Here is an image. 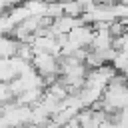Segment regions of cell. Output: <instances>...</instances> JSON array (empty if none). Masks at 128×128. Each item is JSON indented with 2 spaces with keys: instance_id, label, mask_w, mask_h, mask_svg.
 I'll return each mask as SVG.
<instances>
[{
  "instance_id": "obj_1",
  "label": "cell",
  "mask_w": 128,
  "mask_h": 128,
  "mask_svg": "<svg viewBox=\"0 0 128 128\" xmlns=\"http://www.w3.org/2000/svg\"><path fill=\"white\" fill-rule=\"evenodd\" d=\"M32 66H34V70L42 78H46V76H58L60 74L58 56L56 54H50V52H34Z\"/></svg>"
},
{
  "instance_id": "obj_2",
  "label": "cell",
  "mask_w": 128,
  "mask_h": 128,
  "mask_svg": "<svg viewBox=\"0 0 128 128\" xmlns=\"http://www.w3.org/2000/svg\"><path fill=\"white\" fill-rule=\"evenodd\" d=\"M62 12H64L66 16L80 18V16H82V12H84V8H82L80 0H66V2H62Z\"/></svg>"
},
{
  "instance_id": "obj_3",
  "label": "cell",
  "mask_w": 128,
  "mask_h": 128,
  "mask_svg": "<svg viewBox=\"0 0 128 128\" xmlns=\"http://www.w3.org/2000/svg\"><path fill=\"white\" fill-rule=\"evenodd\" d=\"M60 2H66V0H60Z\"/></svg>"
}]
</instances>
